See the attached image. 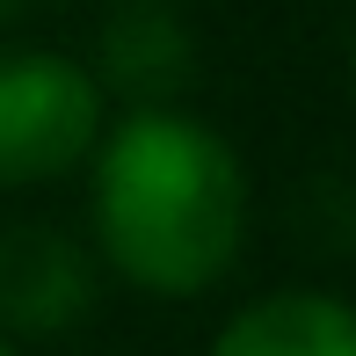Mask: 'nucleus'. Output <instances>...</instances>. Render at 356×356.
<instances>
[{
    "label": "nucleus",
    "mask_w": 356,
    "mask_h": 356,
    "mask_svg": "<svg viewBox=\"0 0 356 356\" xmlns=\"http://www.w3.org/2000/svg\"><path fill=\"white\" fill-rule=\"evenodd\" d=\"M102 138V80L58 51H0V189L80 168Z\"/></svg>",
    "instance_id": "obj_2"
},
{
    "label": "nucleus",
    "mask_w": 356,
    "mask_h": 356,
    "mask_svg": "<svg viewBox=\"0 0 356 356\" xmlns=\"http://www.w3.org/2000/svg\"><path fill=\"white\" fill-rule=\"evenodd\" d=\"M95 313V254L58 225L0 233V334H58Z\"/></svg>",
    "instance_id": "obj_3"
},
{
    "label": "nucleus",
    "mask_w": 356,
    "mask_h": 356,
    "mask_svg": "<svg viewBox=\"0 0 356 356\" xmlns=\"http://www.w3.org/2000/svg\"><path fill=\"white\" fill-rule=\"evenodd\" d=\"M211 356H356V320L334 291H269L218 327Z\"/></svg>",
    "instance_id": "obj_4"
},
{
    "label": "nucleus",
    "mask_w": 356,
    "mask_h": 356,
    "mask_svg": "<svg viewBox=\"0 0 356 356\" xmlns=\"http://www.w3.org/2000/svg\"><path fill=\"white\" fill-rule=\"evenodd\" d=\"M248 233V175L211 124L138 102L95 138V240L153 298L211 291Z\"/></svg>",
    "instance_id": "obj_1"
},
{
    "label": "nucleus",
    "mask_w": 356,
    "mask_h": 356,
    "mask_svg": "<svg viewBox=\"0 0 356 356\" xmlns=\"http://www.w3.org/2000/svg\"><path fill=\"white\" fill-rule=\"evenodd\" d=\"M0 356H15V342H8V334H0Z\"/></svg>",
    "instance_id": "obj_7"
},
{
    "label": "nucleus",
    "mask_w": 356,
    "mask_h": 356,
    "mask_svg": "<svg viewBox=\"0 0 356 356\" xmlns=\"http://www.w3.org/2000/svg\"><path fill=\"white\" fill-rule=\"evenodd\" d=\"M102 80L131 102H168L189 80V29L168 0H117L102 22Z\"/></svg>",
    "instance_id": "obj_5"
},
{
    "label": "nucleus",
    "mask_w": 356,
    "mask_h": 356,
    "mask_svg": "<svg viewBox=\"0 0 356 356\" xmlns=\"http://www.w3.org/2000/svg\"><path fill=\"white\" fill-rule=\"evenodd\" d=\"M22 8H29V0H0V29H8L15 15H22Z\"/></svg>",
    "instance_id": "obj_6"
}]
</instances>
